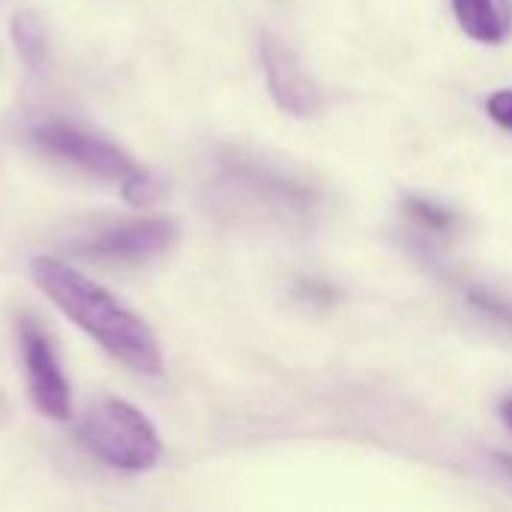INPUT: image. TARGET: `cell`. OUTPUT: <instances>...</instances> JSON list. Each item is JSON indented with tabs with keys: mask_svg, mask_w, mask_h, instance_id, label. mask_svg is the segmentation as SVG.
<instances>
[{
	"mask_svg": "<svg viewBox=\"0 0 512 512\" xmlns=\"http://www.w3.org/2000/svg\"><path fill=\"white\" fill-rule=\"evenodd\" d=\"M471 300H474V306H480L483 312H489V315H495V318H501V321L512 324V306L501 303V300H495L492 294H480V291H474V294H471Z\"/></svg>",
	"mask_w": 512,
	"mask_h": 512,
	"instance_id": "7c38bea8",
	"label": "cell"
},
{
	"mask_svg": "<svg viewBox=\"0 0 512 512\" xmlns=\"http://www.w3.org/2000/svg\"><path fill=\"white\" fill-rule=\"evenodd\" d=\"M78 441L99 462L132 474L150 471L162 456V441L150 420L120 399L93 405L78 426Z\"/></svg>",
	"mask_w": 512,
	"mask_h": 512,
	"instance_id": "7a4b0ae2",
	"label": "cell"
},
{
	"mask_svg": "<svg viewBox=\"0 0 512 512\" xmlns=\"http://www.w3.org/2000/svg\"><path fill=\"white\" fill-rule=\"evenodd\" d=\"M504 417H507V426L512 429V399L507 402V405H504Z\"/></svg>",
	"mask_w": 512,
	"mask_h": 512,
	"instance_id": "4fadbf2b",
	"label": "cell"
},
{
	"mask_svg": "<svg viewBox=\"0 0 512 512\" xmlns=\"http://www.w3.org/2000/svg\"><path fill=\"white\" fill-rule=\"evenodd\" d=\"M36 144L90 174H99V177H108V180H117L123 183L126 177H132L135 171H141L120 147L78 129V126H69V123H45L36 129Z\"/></svg>",
	"mask_w": 512,
	"mask_h": 512,
	"instance_id": "277c9868",
	"label": "cell"
},
{
	"mask_svg": "<svg viewBox=\"0 0 512 512\" xmlns=\"http://www.w3.org/2000/svg\"><path fill=\"white\" fill-rule=\"evenodd\" d=\"M120 192H123V198H126L132 207H144V204H153V201L159 198V183L141 168V171H135L132 177H126V180L120 183Z\"/></svg>",
	"mask_w": 512,
	"mask_h": 512,
	"instance_id": "9c48e42d",
	"label": "cell"
},
{
	"mask_svg": "<svg viewBox=\"0 0 512 512\" xmlns=\"http://www.w3.org/2000/svg\"><path fill=\"white\" fill-rule=\"evenodd\" d=\"M177 243V225L171 219H135L90 237L81 252L114 264H147L162 258Z\"/></svg>",
	"mask_w": 512,
	"mask_h": 512,
	"instance_id": "5b68a950",
	"label": "cell"
},
{
	"mask_svg": "<svg viewBox=\"0 0 512 512\" xmlns=\"http://www.w3.org/2000/svg\"><path fill=\"white\" fill-rule=\"evenodd\" d=\"M12 39H15V48L18 54L27 60V63H36L42 57V45H45V33H42V24L33 12H18L12 18Z\"/></svg>",
	"mask_w": 512,
	"mask_h": 512,
	"instance_id": "ba28073f",
	"label": "cell"
},
{
	"mask_svg": "<svg viewBox=\"0 0 512 512\" xmlns=\"http://www.w3.org/2000/svg\"><path fill=\"white\" fill-rule=\"evenodd\" d=\"M0 414H3V402H0Z\"/></svg>",
	"mask_w": 512,
	"mask_h": 512,
	"instance_id": "5bb4252c",
	"label": "cell"
},
{
	"mask_svg": "<svg viewBox=\"0 0 512 512\" xmlns=\"http://www.w3.org/2000/svg\"><path fill=\"white\" fill-rule=\"evenodd\" d=\"M261 60L267 69V87L276 99V105L294 117H318L324 108V96L312 75L303 69L297 54L279 39V36H264L261 39Z\"/></svg>",
	"mask_w": 512,
	"mask_h": 512,
	"instance_id": "8992f818",
	"label": "cell"
},
{
	"mask_svg": "<svg viewBox=\"0 0 512 512\" xmlns=\"http://www.w3.org/2000/svg\"><path fill=\"white\" fill-rule=\"evenodd\" d=\"M18 345L27 375V390L39 414L48 420H69L72 417V390L60 369V360L54 354L51 339L33 318H21L18 324Z\"/></svg>",
	"mask_w": 512,
	"mask_h": 512,
	"instance_id": "3957f363",
	"label": "cell"
},
{
	"mask_svg": "<svg viewBox=\"0 0 512 512\" xmlns=\"http://www.w3.org/2000/svg\"><path fill=\"white\" fill-rule=\"evenodd\" d=\"M489 114L498 126L512 129V90H498L489 96Z\"/></svg>",
	"mask_w": 512,
	"mask_h": 512,
	"instance_id": "8fae6325",
	"label": "cell"
},
{
	"mask_svg": "<svg viewBox=\"0 0 512 512\" xmlns=\"http://www.w3.org/2000/svg\"><path fill=\"white\" fill-rule=\"evenodd\" d=\"M459 27L486 45L507 42L512 33V0H453Z\"/></svg>",
	"mask_w": 512,
	"mask_h": 512,
	"instance_id": "52a82bcc",
	"label": "cell"
},
{
	"mask_svg": "<svg viewBox=\"0 0 512 512\" xmlns=\"http://www.w3.org/2000/svg\"><path fill=\"white\" fill-rule=\"evenodd\" d=\"M408 210H411L423 225H429V228H447V225H450V213L441 210V207H435V204H429V201L414 198V201H408Z\"/></svg>",
	"mask_w": 512,
	"mask_h": 512,
	"instance_id": "30bf717a",
	"label": "cell"
},
{
	"mask_svg": "<svg viewBox=\"0 0 512 512\" xmlns=\"http://www.w3.org/2000/svg\"><path fill=\"white\" fill-rule=\"evenodd\" d=\"M39 291L87 336H93L111 357L141 375L162 372V351L153 330L108 288L66 267L57 258H36L30 264Z\"/></svg>",
	"mask_w": 512,
	"mask_h": 512,
	"instance_id": "6da1fadb",
	"label": "cell"
}]
</instances>
